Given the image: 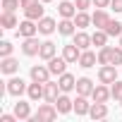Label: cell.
<instances>
[{"label":"cell","mask_w":122,"mask_h":122,"mask_svg":"<svg viewBox=\"0 0 122 122\" xmlns=\"http://www.w3.org/2000/svg\"><path fill=\"white\" fill-rule=\"evenodd\" d=\"M57 108H55V103H43V105H38V110H36V115L34 117H29V122H53L55 117H57Z\"/></svg>","instance_id":"obj_1"},{"label":"cell","mask_w":122,"mask_h":122,"mask_svg":"<svg viewBox=\"0 0 122 122\" xmlns=\"http://www.w3.org/2000/svg\"><path fill=\"white\" fill-rule=\"evenodd\" d=\"M98 81H101V84H112V81H117V65H101V70H98Z\"/></svg>","instance_id":"obj_2"},{"label":"cell","mask_w":122,"mask_h":122,"mask_svg":"<svg viewBox=\"0 0 122 122\" xmlns=\"http://www.w3.org/2000/svg\"><path fill=\"white\" fill-rule=\"evenodd\" d=\"M62 57L67 60L70 65H79V57H81V48H79L77 43H70V46H65V48H62Z\"/></svg>","instance_id":"obj_3"},{"label":"cell","mask_w":122,"mask_h":122,"mask_svg":"<svg viewBox=\"0 0 122 122\" xmlns=\"http://www.w3.org/2000/svg\"><path fill=\"white\" fill-rule=\"evenodd\" d=\"M41 46H43V43H38L36 36H29V38H24V43H22V53L29 55V57H34V55L41 53Z\"/></svg>","instance_id":"obj_4"},{"label":"cell","mask_w":122,"mask_h":122,"mask_svg":"<svg viewBox=\"0 0 122 122\" xmlns=\"http://www.w3.org/2000/svg\"><path fill=\"white\" fill-rule=\"evenodd\" d=\"M67 60L65 57H50L48 60V70H50V74H55V77H60V74H65L67 72Z\"/></svg>","instance_id":"obj_5"},{"label":"cell","mask_w":122,"mask_h":122,"mask_svg":"<svg viewBox=\"0 0 122 122\" xmlns=\"http://www.w3.org/2000/svg\"><path fill=\"white\" fill-rule=\"evenodd\" d=\"M17 34H19L22 38H29V36H36V34H38V22H34V19H24V22L19 24Z\"/></svg>","instance_id":"obj_6"},{"label":"cell","mask_w":122,"mask_h":122,"mask_svg":"<svg viewBox=\"0 0 122 122\" xmlns=\"http://www.w3.org/2000/svg\"><path fill=\"white\" fill-rule=\"evenodd\" d=\"M26 89H29V86L22 81V77H12V79L7 81V86H5V91H7L10 96H22Z\"/></svg>","instance_id":"obj_7"},{"label":"cell","mask_w":122,"mask_h":122,"mask_svg":"<svg viewBox=\"0 0 122 122\" xmlns=\"http://www.w3.org/2000/svg\"><path fill=\"white\" fill-rule=\"evenodd\" d=\"M110 22V15L103 10V7H98L93 15H91V24L96 26V29H105V24Z\"/></svg>","instance_id":"obj_8"},{"label":"cell","mask_w":122,"mask_h":122,"mask_svg":"<svg viewBox=\"0 0 122 122\" xmlns=\"http://www.w3.org/2000/svg\"><path fill=\"white\" fill-rule=\"evenodd\" d=\"M57 12H60V17H65V19H74V15H77L79 10H77L74 3H70V0H62V3L57 5Z\"/></svg>","instance_id":"obj_9"},{"label":"cell","mask_w":122,"mask_h":122,"mask_svg":"<svg viewBox=\"0 0 122 122\" xmlns=\"http://www.w3.org/2000/svg\"><path fill=\"white\" fill-rule=\"evenodd\" d=\"M57 84H60V89H62V93H70V91L77 89V79H74L72 74H67V72L57 77Z\"/></svg>","instance_id":"obj_10"},{"label":"cell","mask_w":122,"mask_h":122,"mask_svg":"<svg viewBox=\"0 0 122 122\" xmlns=\"http://www.w3.org/2000/svg\"><path fill=\"white\" fill-rule=\"evenodd\" d=\"M24 15H26V19H34V22L43 19L46 15H43V5H41V0H38V3H34V5H29V7H24Z\"/></svg>","instance_id":"obj_11"},{"label":"cell","mask_w":122,"mask_h":122,"mask_svg":"<svg viewBox=\"0 0 122 122\" xmlns=\"http://www.w3.org/2000/svg\"><path fill=\"white\" fill-rule=\"evenodd\" d=\"M60 84H53V81H46V89H43V98L48 101V103H55L57 101V96H60Z\"/></svg>","instance_id":"obj_12"},{"label":"cell","mask_w":122,"mask_h":122,"mask_svg":"<svg viewBox=\"0 0 122 122\" xmlns=\"http://www.w3.org/2000/svg\"><path fill=\"white\" fill-rule=\"evenodd\" d=\"M29 74H31V79H34V81L46 84V81H48V77H50V70H48V67H43V65H34Z\"/></svg>","instance_id":"obj_13"},{"label":"cell","mask_w":122,"mask_h":122,"mask_svg":"<svg viewBox=\"0 0 122 122\" xmlns=\"http://www.w3.org/2000/svg\"><path fill=\"white\" fill-rule=\"evenodd\" d=\"M93 81L89 79V77H81V79H77V96H91L93 93Z\"/></svg>","instance_id":"obj_14"},{"label":"cell","mask_w":122,"mask_h":122,"mask_svg":"<svg viewBox=\"0 0 122 122\" xmlns=\"http://www.w3.org/2000/svg\"><path fill=\"white\" fill-rule=\"evenodd\" d=\"M89 117H91V120H103V117H108V105L93 101V103H91V110H89Z\"/></svg>","instance_id":"obj_15"},{"label":"cell","mask_w":122,"mask_h":122,"mask_svg":"<svg viewBox=\"0 0 122 122\" xmlns=\"http://www.w3.org/2000/svg\"><path fill=\"white\" fill-rule=\"evenodd\" d=\"M55 108L60 110V115H67L70 110H74V101L70 98V96H57V101H55Z\"/></svg>","instance_id":"obj_16"},{"label":"cell","mask_w":122,"mask_h":122,"mask_svg":"<svg viewBox=\"0 0 122 122\" xmlns=\"http://www.w3.org/2000/svg\"><path fill=\"white\" fill-rule=\"evenodd\" d=\"M55 29H57V24H55V19H53V17H43V19H38V34L50 36Z\"/></svg>","instance_id":"obj_17"},{"label":"cell","mask_w":122,"mask_h":122,"mask_svg":"<svg viewBox=\"0 0 122 122\" xmlns=\"http://www.w3.org/2000/svg\"><path fill=\"white\" fill-rule=\"evenodd\" d=\"M91 98H93V101H98V103H108V98H112V93H110V89H108L105 84H98V86L93 89Z\"/></svg>","instance_id":"obj_18"},{"label":"cell","mask_w":122,"mask_h":122,"mask_svg":"<svg viewBox=\"0 0 122 122\" xmlns=\"http://www.w3.org/2000/svg\"><path fill=\"white\" fill-rule=\"evenodd\" d=\"M96 62H98V55H96V53H91L89 48H86V50H81V57H79V67L89 70V67H93Z\"/></svg>","instance_id":"obj_19"},{"label":"cell","mask_w":122,"mask_h":122,"mask_svg":"<svg viewBox=\"0 0 122 122\" xmlns=\"http://www.w3.org/2000/svg\"><path fill=\"white\" fill-rule=\"evenodd\" d=\"M17 70H19V62L12 55L10 57H3V62H0V72H3V74H15Z\"/></svg>","instance_id":"obj_20"},{"label":"cell","mask_w":122,"mask_h":122,"mask_svg":"<svg viewBox=\"0 0 122 122\" xmlns=\"http://www.w3.org/2000/svg\"><path fill=\"white\" fill-rule=\"evenodd\" d=\"M43 89H46V84H41V81H34V84H29V89H26V96H29L31 101H38V98H43Z\"/></svg>","instance_id":"obj_21"},{"label":"cell","mask_w":122,"mask_h":122,"mask_svg":"<svg viewBox=\"0 0 122 122\" xmlns=\"http://www.w3.org/2000/svg\"><path fill=\"white\" fill-rule=\"evenodd\" d=\"M15 115H17V120H29L31 117V108H29V103H24V101H19V103H15Z\"/></svg>","instance_id":"obj_22"},{"label":"cell","mask_w":122,"mask_h":122,"mask_svg":"<svg viewBox=\"0 0 122 122\" xmlns=\"http://www.w3.org/2000/svg\"><path fill=\"white\" fill-rule=\"evenodd\" d=\"M74 29H77L74 19H65V17H62V22L57 24V31L62 34V36H74Z\"/></svg>","instance_id":"obj_23"},{"label":"cell","mask_w":122,"mask_h":122,"mask_svg":"<svg viewBox=\"0 0 122 122\" xmlns=\"http://www.w3.org/2000/svg\"><path fill=\"white\" fill-rule=\"evenodd\" d=\"M74 43H77L81 50H86L89 46H93V43H91V36H89L86 31H81V29H79V31H74Z\"/></svg>","instance_id":"obj_24"},{"label":"cell","mask_w":122,"mask_h":122,"mask_svg":"<svg viewBox=\"0 0 122 122\" xmlns=\"http://www.w3.org/2000/svg\"><path fill=\"white\" fill-rule=\"evenodd\" d=\"M91 43H93L96 48L108 46V34H105V29H96V31L91 34Z\"/></svg>","instance_id":"obj_25"},{"label":"cell","mask_w":122,"mask_h":122,"mask_svg":"<svg viewBox=\"0 0 122 122\" xmlns=\"http://www.w3.org/2000/svg\"><path fill=\"white\" fill-rule=\"evenodd\" d=\"M89 110H91V103L86 101V96H77V101H74V112H77V115H89Z\"/></svg>","instance_id":"obj_26"},{"label":"cell","mask_w":122,"mask_h":122,"mask_svg":"<svg viewBox=\"0 0 122 122\" xmlns=\"http://www.w3.org/2000/svg\"><path fill=\"white\" fill-rule=\"evenodd\" d=\"M0 26H3V29H15V26H19L15 12H3V17H0Z\"/></svg>","instance_id":"obj_27"},{"label":"cell","mask_w":122,"mask_h":122,"mask_svg":"<svg viewBox=\"0 0 122 122\" xmlns=\"http://www.w3.org/2000/svg\"><path fill=\"white\" fill-rule=\"evenodd\" d=\"M38 57H43V60H50V57H55V43H53V41H43Z\"/></svg>","instance_id":"obj_28"},{"label":"cell","mask_w":122,"mask_h":122,"mask_svg":"<svg viewBox=\"0 0 122 122\" xmlns=\"http://www.w3.org/2000/svg\"><path fill=\"white\" fill-rule=\"evenodd\" d=\"M110 57H112V46H103L98 50V65H112Z\"/></svg>","instance_id":"obj_29"},{"label":"cell","mask_w":122,"mask_h":122,"mask_svg":"<svg viewBox=\"0 0 122 122\" xmlns=\"http://www.w3.org/2000/svg\"><path fill=\"white\" fill-rule=\"evenodd\" d=\"M74 24H77V29H86V26L91 24V17L86 15V10H79V12L74 15Z\"/></svg>","instance_id":"obj_30"},{"label":"cell","mask_w":122,"mask_h":122,"mask_svg":"<svg viewBox=\"0 0 122 122\" xmlns=\"http://www.w3.org/2000/svg\"><path fill=\"white\" fill-rule=\"evenodd\" d=\"M105 34H108V36H122V24L115 22V19H110V22L105 24Z\"/></svg>","instance_id":"obj_31"},{"label":"cell","mask_w":122,"mask_h":122,"mask_svg":"<svg viewBox=\"0 0 122 122\" xmlns=\"http://www.w3.org/2000/svg\"><path fill=\"white\" fill-rule=\"evenodd\" d=\"M110 93L115 101H122V81H112L110 84Z\"/></svg>","instance_id":"obj_32"},{"label":"cell","mask_w":122,"mask_h":122,"mask_svg":"<svg viewBox=\"0 0 122 122\" xmlns=\"http://www.w3.org/2000/svg\"><path fill=\"white\" fill-rule=\"evenodd\" d=\"M17 7H22L19 0H3V12H15Z\"/></svg>","instance_id":"obj_33"},{"label":"cell","mask_w":122,"mask_h":122,"mask_svg":"<svg viewBox=\"0 0 122 122\" xmlns=\"http://www.w3.org/2000/svg\"><path fill=\"white\" fill-rule=\"evenodd\" d=\"M12 55V43L10 41H0V57H10Z\"/></svg>","instance_id":"obj_34"},{"label":"cell","mask_w":122,"mask_h":122,"mask_svg":"<svg viewBox=\"0 0 122 122\" xmlns=\"http://www.w3.org/2000/svg\"><path fill=\"white\" fill-rule=\"evenodd\" d=\"M110 62H112V65H122V46L112 48V57H110Z\"/></svg>","instance_id":"obj_35"},{"label":"cell","mask_w":122,"mask_h":122,"mask_svg":"<svg viewBox=\"0 0 122 122\" xmlns=\"http://www.w3.org/2000/svg\"><path fill=\"white\" fill-rule=\"evenodd\" d=\"M93 3V0H74V5H77V10H89V5Z\"/></svg>","instance_id":"obj_36"},{"label":"cell","mask_w":122,"mask_h":122,"mask_svg":"<svg viewBox=\"0 0 122 122\" xmlns=\"http://www.w3.org/2000/svg\"><path fill=\"white\" fill-rule=\"evenodd\" d=\"M110 3H112V0H93L96 7H110Z\"/></svg>","instance_id":"obj_37"},{"label":"cell","mask_w":122,"mask_h":122,"mask_svg":"<svg viewBox=\"0 0 122 122\" xmlns=\"http://www.w3.org/2000/svg\"><path fill=\"white\" fill-rule=\"evenodd\" d=\"M110 7H112L115 12H122V0H112V3H110Z\"/></svg>","instance_id":"obj_38"},{"label":"cell","mask_w":122,"mask_h":122,"mask_svg":"<svg viewBox=\"0 0 122 122\" xmlns=\"http://www.w3.org/2000/svg\"><path fill=\"white\" fill-rule=\"evenodd\" d=\"M0 122H17V115H3Z\"/></svg>","instance_id":"obj_39"},{"label":"cell","mask_w":122,"mask_h":122,"mask_svg":"<svg viewBox=\"0 0 122 122\" xmlns=\"http://www.w3.org/2000/svg\"><path fill=\"white\" fill-rule=\"evenodd\" d=\"M22 3V7H29V5H34V3H38V0H19Z\"/></svg>","instance_id":"obj_40"},{"label":"cell","mask_w":122,"mask_h":122,"mask_svg":"<svg viewBox=\"0 0 122 122\" xmlns=\"http://www.w3.org/2000/svg\"><path fill=\"white\" fill-rule=\"evenodd\" d=\"M41 3H53V0H41Z\"/></svg>","instance_id":"obj_41"},{"label":"cell","mask_w":122,"mask_h":122,"mask_svg":"<svg viewBox=\"0 0 122 122\" xmlns=\"http://www.w3.org/2000/svg\"><path fill=\"white\" fill-rule=\"evenodd\" d=\"M120 46H122V36H120Z\"/></svg>","instance_id":"obj_42"}]
</instances>
